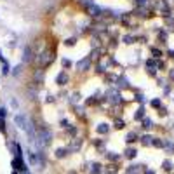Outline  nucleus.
Returning <instances> with one entry per match:
<instances>
[{
    "label": "nucleus",
    "instance_id": "obj_11",
    "mask_svg": "<svg viewBox=\"0 0 174 174\" xmlns=\"http://www.w3.org/2000/svg\"><path fill=\"white\" fill-rule=\"evenodd\" d=\"M136 155H138L136 148H127V150H125V157H127V159H134Z\"/></svg>",
    "mask_w": 174,
    "mask_h": 174
},
{
    "label": "nucleus",
    "instance_id": "obj_27",
    "mask_svg": "<svg viewBox=\"0 0 174 174\" xmlns=\"http://www.w3.org/2000/svg\"><path fill=\"white\" fill-rule=\"evenodd\" d=\"M134 2H136V5H145L148 0H134Z\"/></svg>",
    "mask_w": 174,
    "mask_h": 174
},
{
    "label": "nucleus",
    "instance_id": "obj_3",
    "mask_svg": "<svg viewBox=\"0 0 174 174\" xmlns=\"http://www.w3.org/2000/svg\"><path fill=\"white\" fill-rule=\"evenodd\" d=\"M14 122H16V125H17L19 129H28V125H30V120H28L24 115H17V117L14 119Z\"/></svg>",
    "mask_w": 174,
    "mask_h": 174
},
{
    "label": "nucleus",
    "instance_id": "obj_5",
    "mask_svg": "<svg viewBox=\"0 0 174 174\" xmlns=\"http://www.w3.org/2000/svg\"><path fill=\"white\" fill-rule=\"evenodd\" d=\"M89 66H91V58H85V59H82V61H78V63H77V68H78V70H82V71H85Z\"/></svg>",
    "mask_w": 174,
    "mask_h": 174
},
{
    "label": "nucleus",
    "instance_id": "obj_13",
    "mask_svg": "<svg viewBox=\"0 0 174 174\" xmlns=\"http://www.w3.org/2000/svg\"><path fill=\"white\" fill-rule=\"evenodd\" d=\"M66 153H68V148H58V150H56V157H58V159H63Z\"/></svg>",
    "mask_w": 174,
    "mask_h": 174
},
{
    "label": "nucleus",
    "instance_id": "obj_10",
    "mask_svg": "<svg viewBox=\"0 0 174 174\" xmlns=\"http://www.w3.org/2000/svg\"><path fill=\"white\" fill-rule=\"evenodd\" d=\"M108 129H110V127H108V124H99V125L96 127V131H98L99 134H106V132H108Z\"/></svg>",
    "mask_w": 174,
    "mask_h": 174
},
{
    "label": "nucleus",
    "instance_id": "obj_20",
    "mask_svg": "<svg viewBox=\"0 0 174 174\" xmlns=\"http://www.w3.org/2000/svg\"><path fill=\"white\" fill-rule=\"evenodd\" d=\"M136 139H138V136H136L134 132H129V134H127V143H134Z\"/></svg>",
    "mask_w": 174,
    "mask_h": 174
},
{
    "label": "nucleus",
    "instance_id": "obj_34",
    "mask_svg": "<svg viewBox=\"0 0 174 174\" xmlns=\"http://www.w3.org/2000/svg\"><path fill=\"white\" fill-rule=\"evenodd\" d=\"M12 174H17V173H16V171H14V173H12Z\"/></svg>",
    "mask_w": 174,
    "mask_h": 174
},
{
    "label": "nucleus",
    "instance_id": "obj_24",
    "mask_svg": "<svg viewBox=\"0 0 174 174\" xmlns=\"http://www.w3.org/2000/svg\"><path fill=\"white\" fill-rule=\"evenodd\" d=\"M106 157H108L110 160H117V159H119V157H117V155H113L112 152H110V153H106Z\"/></svg>",
    "mask_w": 174,
    "mask_h": 174
},
{
    "label": "nucleus",
    "instance_id": "obj_23",
    "mask_svg": "<svg viewBox=\"0 0 174 174\" xmlns=\"http://www.w3.org/2000/svg\"><path fill=\"white\" fill-rule=\"evenodd\" d=\"M152 52H153V56H155V58H160V56H162V52H160L159 49H152Z\"/></svg>",
    "mask_w": 174,
    "mask_h": 174
},
{
    "label": "nucleus",
    "instance_id": "obj_30",
    "mask_svg": "<svg viewBox=\"0 0 174 174\" xmlns=\"http://www.w3.org/2000/svg\"><path fill=\"white\" fill-rule=\"evenodd\" d=\"M119 82H120V84H119V85H124V87H125V85H127V80H125V78H120V80H119Z\"/></svg>",
    "mask_w": 174,
    "mask_h": 174
},
{
    "label": "nucleus",
    "instance_id": "obj_19",
    "mask_svg": "<svg viewBox=\"0 0 174 174\" xmlns=\"http://www.w3.org/2000/svg\"><path fill=\"white\" fill-rule=\"evenodd\" d=\"M153 146H157V148H164V141L162 139H157V138H153V143H152Z\"/></svg>",
    "mask_w": 174,
    "mask_h": 174
},
{
    "label": "nucleus",
    "instance_id": "obj_33",
    "mask_svg": "<svg viewBox=\"0 0 174 174\" xmlns=\"http://www.w3.org/2000/svg\"><path fill=\"white\" fill-rule=\"evenodd\" d=\"M68 174H77V173H68Z\"/></svg>",
    "mask_w": 174,
    "mask_h": 174
},
{
    "label": "nucleus",
    "instance_id": "obj_1",
    "mask_svg": "<svg viewBox=\"0 0 174 174\" xmlns=\"http://www.w3.org/2000/svg\"><path fill=\"white\" fill-rule=\"evenodd\" d=\"M51 139H52V132H51L47 127H44V125H42V127H37L35 143H37L38 148H45V146H49Z\"/></svg>",
    "mask_w": 174,
    "mask_h": 174
},
{
    "label": "nucleus",
    "instance_id": "obj_2",
    "mask_svg": "<svg viewBox=\"0 0 174 174\" xmlns=\"http://www.w3.org/2000/svg\"><path fill=\"white\" fill-rule=\"evenodd\" d=\"M52 59H54V54H52L51 51H44V52L38 54V58H37V61H38L40 66H47Z\"/></svg>",
    "mask_w": 174,
    "mask_h": 174
},
{
    "label": "nucleus",
    "instance_id": "obj_14",
    "mask_svg": "<svg viewBox=\"0 0 174 174\" xmlns=\"http://www.w3.org/2000/svg\"><path fill=\"white\" fill-rule=\"evenodd\" d=\"M91 174H101V164H92V167H91Z\"/></svg>",
    "mask_w": 174,
    "mask_h": 174
},
{
    "label": "nucleus",
    "instance_id": "obj_9",
    "mask_svg": "<svg viewBox=\"0 0 174 174\" xmlns=\"http://www.w3.org/2000/svg\"><path fill=\"white\" fill-rule=\"evenodd\" d=\"M108 94L112 96V98H110V101H112V103H120V96H119V92H117V91H110Z\"/></svg>",
    "mask_w": 174,
    "mask_h": 174
},
{
    "label": "nucleus",
    "instance_id": "obj_16",
    "mask_svg": "<svg viewBox=\"0 0 174 174\" xmlns=\"http://www.w3.org/2000/svg\"><path fill=\"white\" fill-rule=\"evenodd\" d=\"M141 167H143V166H131V167L127 169V173H129V174H136V173L141 171Z\"/></svg>",
    "mask_w": 174,
    "mask_h": 174
},
{
    "label": "nucleus",
    "instance_id": "obj_17",
    "mask_svg": "<svg viewBox=\"0 0 174 174\" xmlns=\"http://www.w3.org/2000/svg\"><path fill=\"white\" fill-rule=\"evenodd\" d=\"M143 117H145V108H139V110L134 113V119H136V120H139V119H143Z\"/></svg>",
    "mask_w": 174,
    "mask_h": 174
},
{
    "label": "nucleus",
    "instance_id": "obj_18",
    "mask_svg": "<svg viewBox=\"0 0 174 174\" xmlns=\"http://www.w3.org/2000/svg\"><path fill=\"white\" fill-rule=\"evenodd\" d=\"M143 127H145V129H152V127H153V122H152L150 119H145V120H143Z\"/></svg>",
    "mask_w": 174,
    "mask_h": 174
},
{
    "label": "nucleus",
    "instance_id": "obj_21",
    "mask_svg": "<svg viewBox=\"0 0 174 174\" xmlns=\"http://www.w3.org/2000/svg\"><path fill=\"white\" fill-rule=\"evenodd\" d=\"M115 127H117V129H122V127H125L124 120H117V122H115Z\"/></svg>",
    "mask_w": 174,
    "mask_h": 174
},
{
    "label": "nucleus",
    "instance_id": "obj_28",
    "mask_svg": "<svg viewBox=\"0 0 174 174\" xmlns=\"http://www.w3.org/2000/svg\"><path fill=\"white\" fill-rule=\"evenodd\" d=\"M124 40H125V44H132V40H134V38H132V37H125Z\"/></svg>",
    "mask_w": 174,
    "mask_h": 174
},
{
    "label": "nucleus",
    "instance_id": "obj_6",
    "mask_svg": "<svg viewBox=\"0 0 174 174\" xmlns=\"http://www.w3.org/2000/svg\"><path fill=\"white\" fill-rule=\"evenodd\" d=\"M31 59H33L31 47H24V51H23V61H24V63H28V61H31Z\"/></svg>",
    "mask_w": 174,
    "mask_h": 174
},
{
    "label": "nucleus",
    "instance_id": "obj_25",
    "mask_svg": "<svg viewBox=\"0 0 174 174\" xmlns=\"http://www.w3.org/2000/svg\"><path fill=\"white\" fill-rule=\"evenodd\" d=\"M152 106H157V108H159V106H160V101H159V99H153V101H152Z\"/></svg>",
    "mask_w": 174,
    "mask_h": 174
},
{
    "label": "nucleus",
    "instance_id": "obj_26",
    "mask_svg": "<svg viewBox=\"0 0 174 174\" xmlns=\"http://www.w3.org/2000/svg\"><path fill=\"white\" fill-rule=\"evenodd\" d=\"M68 132H70L71 136H75V132H77V129H75V127H68Z\"/></svg>",
    "mask_w": 174,
    "mask_h": 174
},
{
    "label": "nucleus",
    "instance_id": "obj_22",
    "mask_svg": "<svg viewBox=\"0 0 174 174\" xmlns=\"http://www.w3.org/2000/svg\"><path fill=\"white\" fill-rule=\"evenodd\" d=\"M64 45H70V47H71V45H75V38H68V40L64 42Z\"/></svg>",
    "mask_w": 174,
    "mask_h": 174
},
{
    "label": "nucleus",
    "instance_id": "obj_12",
    "mask_svg": "<svg viewBox=\"0 0 174 174\" xmlns=\"http://www.w3.org/2000/svg\"><path fill=\"white\" fill-rule=\"evenodd\" d=\"M141 143H143L145 146H148V145H152V143H153V138L146 134V136H143V138H141Z\"/></svg>",
    "mask_w": 174,
    "mask_h": 174
},
{
    "label": "nucleus",
    "instance_id": "obj_8",
    "mask_svg": "<svg viewBox=\"0 0 174 174\" xmlns=\"http://www.w3.org/2000/svg\"><path fill=\"white\" fill-rule=\"evenodd\" d=\"M12 167H14L16 171H17V169H23V167H24V164L21 162V157H16V159L12 160Z\"/></svg>",
    "mask_w": 174,
    "mask_h": 174
},
{
    "label": "nucleus",
    "instance_id": "obj_7",
    "mask_svg": "<svg viewBox=\"0 0 174 174\" xmlns=\"http://www.w3.org/2000/svg\"><path fill=\"white\" fill-rule=\"evenodd\" d=\"M56 82H58L59 85H64V84L68 82V75H66V71H61V73L58 75V78H56Z\"/></svg>",
    "mask_w": 174,
    "mask_h": 174
},
{
    "label": "nucleus",
    "instance_id": "obj_29",
    "mask_svg": "<svg viewBox=\"0 0 174 174\" xmlns=\"http://www.w3.org/2000/svg\"><path fill=\"white\" fill-rule=\"evenodd\" d=\"M70 64H71V61H68V59H63V66H66V68H68Z\"/></svg>",
    "mask_w": 174,
    "mask_h": 174
},
{
    "label": "nucleus",
    "instance_id": "obj_4",
    "mask_svg": "<svg viewBox=\"0 0 174 174\" xmlns=\"http://www.w3.org/2000/svg\"><path fill=\"white\" fill-rule=\"evenodd\" d=\"M80 148H82V139L80 138H73L70 146H68V152H78Z\"/></svg>",
    "mask_w": 174,
    "mask_h": 174
},
{
    "label": "nucleus",
    "instance_id": "obj_32",
    "mask_svg": "<svg viewBox=\"0 0 174 174\" xmlns=\"http://www.w3.org/2000/svg\"><path fill=\"white\" fill-rule=\"evenodd\" d=\"M169 56H171V58H174V51H169Z\"/></svg>",
    "mask_w": 174,
    "mask_h": 174
},
{
    "label": "nucleus",
    "instance_id": "obj_31",
    "mask_svg": "<svg viewBox=\"0 0 174 174\" xmlns=\"http://www.w3.org/2000/svg\"><path fill=\"white\" fill-rule=\"evenodd\" d=\"M169 75H171V78H173V80H174V68H173V70H171V73H169Z\"/></svg>",
    "mask_w": 174,
    "mask_h": 174
},
{
    "label": "nucleus",
    "instance_id": "obj_15",
    "mask_svg": "<svg viewBox=\"0 0 174 174\" xmlns=\"http://www.w3.org/2000/svg\"><path fill=\"white\" fill-rule=\"evenodd\" d=\"M162 169L164 171H173V162L171 160H164L162 162Z\"/></svg>",
    "mask_w": 174,
    "mask_h": 174
}]
</instances>
